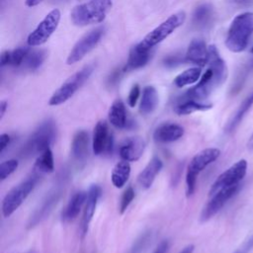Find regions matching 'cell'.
Listing matches in <instances>:
<instances>
[{"label": "cell", "instance_id": "cell-22", "mask_svg": "<svg viewBox=\"0 0 253 253\" xmlns=\"http://www.w3.org/2000/svg\"><path fill=\"white\" fill-rule=\"evenodd\" d=\"M109 122L116 128H126L128 119L126 116V110L124 102L121 99H117L113 102L108 113Z\"/></svg>", "mask_w": 253, "mask_h": 253}, {"label": "cell", "instance_id": "cell-45", "mask_svg": "<svg viewBox=\"0 0 253 253\" xmlns=\"http://www.w3.org/2000/svg\"><path fill=\"white\" fill-rule=\"evenodd\" d=\"M195 249V246L193 244H189L186 247H184L179 253H193Z\"/></svg>", "mask_w": 253, "mask_h": 253}, {"label": "cell", "instance_id": "cell-46", "mask_svg": "<svg viewBox=\"0 0 253 253\" xmlns=\"http://www.w3.org/2000/svg\"><path fill=\"white\" fill-rule=\"evenodd\" d=\"M229 2L233 3V4H237V5H244L247 4L249 2H251L252 0H228Z\"/></svg>", "mask_w": 253, "mask_h": 253}, {"label": "cell", "instance_id": "cell-14", "mask_svg": "<svg viewBox=\"0 0 253 253\" xmlns=\"http://www.w3.org/2000/svg\"><path fill=\"white\" fill-rule=\"evenodd\" d=\"M101 194H102V189L97 184L91 185L87 191V199H86V203L84 206L83 215H82V219H81V223H80L81 238H84L88 232L89 225L92 221V218H93L98 201L101 197Z\"/></svg>", "mask_w": 253, "mask_h": 253}, {"label": "cell", "instance_id": "cell-11", "mask_svg": "<svg viewBox=\"0 0 253 253\" xmlns=\"http://www.w3.org/2000/svg\"><path fill=\"white\" fill-rule=\"evenodd\" d=\"M246 171H247V161L245 159H241L235 162L228 169L223 171L212 183L209 192L210 197L223 188L240 184V182L243 180V178L246 175Z\"/></svg>", "mask_w": 253, "mask_h": 253}, {"label": "cell", "instance_id": "cell-37", "mask_svg": "<svg viewBox=\"0 0 253 253\" xmlns=\"http://www.w3.org/2000/svg\"><path fill=\"white\" fill-rule=\"evenodd\" d=\"M182 61H185V55L182 57L181 55L173 54V55H169L164 59V64L167 66H175L181 63Z\"/></svg>", "mask_w": 253, "mask_h": 253}, {"label": "cell", "instance_id": "cell-34", "mask_svg": "<svg viewBox=\"0 0 253 253\" xmlns=\"http://www.w3.org/2000/svg\"><path fill=\"white\" fill-rule=\"evenodd\" d=\"M134 196H135V193H134L133 188L131 186H128L125 190V192L123 193L122 198H121V202H120V212L122 214L126 211V209L128 208L129 204L134 199Z\"/></svg>", "mask_w": 253, "mask_h": 253}, {"label": "cell", "instance_id": "cell-5", "mask_svg": "<svg viewBox=\"0 0 253 253\" xmlns=\"http://www.w3.org/2000/svg\"><path fill=\"white\" fill-rule=\"evenodd\" d=\"M94 69H95V65L93 63H90L83 66L80 70L72 74L51 95V97L48 100V105L58 106L68 101L89 79V77L94 72Z\"/></svg>", "mask_w": 253, "mask_h": 253}, {"label": "cell", "instance_id": "cell-28", "mask_svg": "<svg viewBox=\"0 0 253 253\" xmlns=\"http://www.w3.org/2000/svg\"><path fill=\"white\" fill-rule=\"evenodd\" d=\"M130 175V164L126 160L119 161L113 168L111 174V180L113 185L121 189L125 186Z\"/></svg>", "mask_w": 253, "mask_h": 253}, {"label": "cell", "instance_id": "cell-4", "mask_svg": "<svg viewBox=\"0 0 253 253\" xmlns=\"http://www.w3.org/2000/svg\"><path fill=\"white\" fill-rule=\"evenodd\" d=\"M55 136V123L50 119L45 120L38 126V128L29 137V139L22 148L21 155L24 157H31L36 154H41L42 152L49 148Z\"/></svg>", "mask_w": 253, "mask_h": 253}, {"label": "cell", "instance_id": "cell-8", "mask_svg": "<svg viewBox=\"0 0 253 253\" xmlns=\"http://www.w3.org/2000/svg\"><path fill=\"white\" fill-rule=\"evenodd\" d=\"M38 182V177H30L15 187H13L4 197L2 201V214L4 217L11 216L25 202L28 196L33 192L36 184Z\"/></svg>", "mask_w": 253, "mask_h": 253}, {"label": "cell", "instance_id": "cell-21", "mask_svg": "<svg viewBox=\"0 0 253 253\" xmlns=\"http://www.w3.org/2000/svg\"><path fill=\"white\" fill-rule=\"evenodd\" d=\"M59 197H60V193L56 190L49 193V195L42 203L40 208L38 210H36L34 214L31 216L30 221H29V227H33V226L37 225L43 218H45L46 215H48V213L51 211L52 208L56 205L57 201L59 200Z\"/></svg>", "mask_w": 253, "mask_h": 253}, {"label": "cell", "instance_id": "cell-18", "mask_svg": "<svg viewBox=\"0 0 253 253\" xmlns=\"http://www.w3.org/2000/svg\"><path fill=\"white\" fill-rule=\"evenodd\" d=\"M162 167H163L162 160L157 156L152 157L150 161L147 163V165L143 168V170L137 176V182L139 186L145 190L149 189L152 186L155 180V177L161 171Z\"/></svg>", "mask_w": 253, "mask_h": 253}, {"label": "cell", "instance_id": "cell-40", "mask_svg": "<svg viewBox=\"0 0 253 253\" xmlns=\"http://www.w3.org/2000/svg\"><path fill=\"white\" fill-rule=\"evenodd\" d=\"M124 72H125V71H124V68L115 70V71L111 74V76H110V78H109V84H110V85H115V84L120 80V78H121V76H122V74H123Z\"/></svg>", "mask_w": 253, "mask_h": 253}, {"label": "cell", "instance_id": "cell-42", "mask_svg": "<svg viewBox=\"0 0 253 253\" xmlns=\"http://www.w3.org/2000/svg\"><path fill=\"white\" fill-rule=\"evenodd\" d=\"M169 249V243L167 240H164L159 243V245L156 247L153 253H167Z\"/></svg>", "mask_w": 253, "mask_h": 253}, {"label": "cell", "instance_id": "cell-7", "mask_svg": "<svg viewBox=\"0 0 253 253\" xmlns=\"http://www.w3.org/2000/svg\"><path fill=\"white\" fill-rule=\"evenodd\" d=\"M220 155V150L215 147L206 148L198 152L190 161L186 172V195L190 197L194 194L199 174L210 164L215 161Z\"/></svg>", "mask_w": 253, "mask_h": 253}, {"label": "cell", "instance_id": "cell-27", "mask_svg": "<svg viewBox=\"0 0 253 253\" xmlns=\"http://www.w3.org/2000/svg\"><path fill=\"white\" fill-rule=\"evenodd\" d=\"M158 105V93L153 86H145L139 103V112L141 115L151 114Z\"/></svg>", "mask_w": 253, "mask_h": 253}, {"label": "cell", "instance_id": "cell-20", "mask_svg": "<svg viewBox=\"0 0 253 253\" xmlns=\"http://www.w3.org/2000/svg\"><path fill=\"white\" fill-rule=\"evenodd\" d=\"M151 54H152L151 50L141 49L140 47H138L136 43L129 50L126 64L125 65V67H123L124 71L127 72V71H132V70H136L143 67L149 61Z\"/></svg>", "mask_w": 253, "mask_h": 253}, {"label": "cell", "instance_id": "cell-12", "mask_svg": "<svg viewBox=\"0 0 253 253\" xmlns=\"http://www.w3.org/2000/svg\"><path fill=\"white\" fill-rule=\"evenodd\" d=\"M114 134L109 130L108 123L105 120L99 121L93 132L92 150L95 155L111 156L114 150Z\"/></svg>", "mask_w": 253, "mask_h": 253}, {"label": "cell", "instance_id": "cell-31", "mask_svg": "<svg viewBox=\"0 0 253 253\" xmlns=\"http://www.w3.org/2000/svg\"><path fill=\"white\" fill-rule=\"evenodd\" d=\"M46 55H47V52L45 49L30 50V52L27 55L22 66L25 69H28L31 71L37 70L42 64V62L45 60Z\"/></svg>", "mask_w": 253, "mask_h": 253}, {"label": "cell", "instance_id": "cell-26", "mask_svg": "<svg viewBox=\"0 0 253 253\" xmlns=\"http://www.w3.org/2000/svg\"><path fill=\"white\" fill-rule=\"evenodd\" d=\"M253 106V90L246 96V98L242 101V103L239 105L238 109L232 116V118L229 120L225 126L226 132H232L242 122L245 115L249 112L251 107Z\"/></svg>", "mask_w": 253, "mask_h": 253}, {"label": "cell", "instance_id": "cell-2", "mask_svg": "<svg viewBox=\"0 0 253 253\" xmlns=\"http://www.w3.org/2000/svg\"><path fill=\"white\" fill-rule=\"evenodd\" d=\"M253 36V13L243 12L233 18L228 28L225 45L235 53L246 49Z\"/></svg>", "mask_w": 253, "mask_h": 253}, {"label": "cell", "instance_id": "cell-9", "mask_svg": "<svg viewBox=\"0 0 253 253\" xmlns=\"http://www.w3.org/2000/svg\"><path fill=\"white\" fill-rule=\"evenodd\" d=\"M60 11L53 9L45 15V17L39 23L36 29L30 33L27 39L29 46H40L47 42L51 35L56 31L60 21Z\"/></svg>", "mask_w": 253, "mask_h": 253}, {"label": "cell", "instance_id": "cell-13", "mask_svg": "<svg viewBox=\"0 0 253 253\" xmlns=\"http://www.w3.org/2000/svg\"><path fill=\"white\" fill-rule=\"evenodd\" d=\"M241 185H235L227 188H223L211 196V200L204 207L201 213V221H207L215 215L223 206L240 190Z\"/></svg>", "mask_w": 253, "mask_h": 253}, {"label": "cell", "instance_id": "cell-39", "mask_svg": "<svg viewBox=\"0 0 253 253\" xmlns=\"http://www.w3.org/2000/svg\"><path fill=\"white\" fill-rule=\"evenodd\" d=\"M10 135L8 133H1L0 134V153L2 154L4 150L7 148V146L10 143Z\"/></svg>", "mask_w": 253, "mask_h": 253}, {"label": "cell", "instance_id": "cell-35", "mask_svg": "<svg viewBox=\"0 0 253 253\" xmlns=\"http://www.w3.org/2000/svg\"><path fill=\"white\" fill-rule=\"evenodd\" d=\"M148 237H149V234H143V235H141V236L135 241V243L132 244V246L128 249V251L126 252V253H139L141 250H143V247L145 246L146 242L148 241Z\"/></svg>", "mask_w": 253, "mask_h": 253}, {"label": "cell", "instance_id": "cell-3", "mask_svg": "<svg viewBox=\"0 0 253 253\" xmlns=\"http://www.w3.org/2000/svg\"><path fill=\"white\" fill-rule=\"evenodd\" d=\"M113 7L112 0H89L73 7L70 19L77 27L102 23Z\"/></svg>", "mask_w": 253, "mask_h": 253}, {"label": "cell", "instance_id": "cell-49", "mask_svg": "<svg viewBox=\"0 0 253 253\" xmlns=\"http://www.w3.org/2000/svg\"><path fill=\"white\" fill-rule=\"evenodd\" d=\"M250 52H251V53H252V54H253V46H252V47H251V49H250Z\"/></svg>", "mask_w": 253, "mask_h": 253}, {"label": "cell", "instance_id": "cell-41", "mask_svg": "<svg viewBox=\"0 0 253 253\" xmlns=\"http://www.w3.org/2000/svg\"><path fill=\"white\" fill-rule=\"evenodd\" d=\"M10 60H11V50L2 51L0 55V65L2 67L6 65H10Z\"/></svg>", "mask_w": 253, "mask_h": 253}, {"label": "cell", "instance_id": "cell-17", "mask_svg": "<svg viewBox=\"0 0 253 253\" xmlns=\"http://www.w3.org/2000/svg\"><path fill=\"white\" fill-rule=\"evenodd\" d=\"M184 127L175 123H163L159 125L154 132L153 139L157 143H169L180 139L184 135Z\"/></svg>", "mask_w": 253, "mask_h": 253}, {"label": "cell", "instance_id": "cell-25", "mask_svg": "<svg viewBox=\"0 0 253 253\" xmlns=\"http://www.w3.org/2000/svg\"><path fill=\"white\" fill-rule=\"evenodd\" d=\"M213 16H214V10L212 5L210 3H204L199 5L195 9L193 13L192 21L195 27L199 29H205L211 24L213 20Z\"/></svg>", "mask_w": 253, "mask_h": 253}, {"label": "cell", "instance_id": "cell-24", "mask_svg": "<svg viewBox=\"0 0 253 253\" xmlns=\"http://www.w3.org/2000/svg\"><path fill=\"white\" fill-rule=\"evenodd\" d=\"M212 104L206 103V102H200L193 99H188L184 97H180V99L177 101V104L174 107V112L179 115H189L197 111H207L211 109Z\"/></svg>", "mask_w": 253, "mask_h": 253}, {"label": "cell", "instance_id": "cell-38", "mask_svg": "<svg viewBox=\"0 0 253 253\" xmlns=\"http://www.w3.org/2000/svg\"><path fill=\"white\" fill-rule=\"evenodd\" d=\"M253 248V235L248 237L235 253H249Z\"/></svg>", "mask_w": 253, "mask_h": 253}, {"label": "cell", "instance_id": "cell-23", "mask_svg": "<svg viewBox=\"0 0 253 253\" xmlns=\"http://www.w3.org/2000/svg\"><path fill=\"white\" fill-rule=\"evenodd\" d=\"M89 150V134L84 129L78 130L71 142V152L73 157L78 161H83L88 156Z\"/></svg>", "mask_w": 253, "mask_h": 253}, {"label": "cell", "instance_id": "cell-15", "mask_svg": "<svg viewBox=\"0 0 253 253\" xmlns=\"http://www.w3.org/2000/svg\"><path fill=\"white\" fill-rule=\"evenodd\" d=\"M144 148L145 141L141 136H130L121 141L119 154L123 160L137 161L142 156Z\"/></svg>", "mask_w": 253, "mask_h": 253}, {"label": "cell", "instance_id": "cell-29", "mask_svg": "<svg viewBox=\"0 0 253 253\" xmlns=\"http://www.w3.org/2000/svg\"><path fill=\"white\" fill-rule=\"evenodd\" d=\"M202 76L201 67H191L181 72L174 78V85L178 88L185 87L187 85L194 84L200 80Z\"/></svg>", "mask_w": 253, "mask_h": 253}, {"label": "cell", "instance_id": "cell-19", "mask_svg": "<svg viewBox=\"0 0 253 253\" xmlns=\"http://www.w3.org/2000/svg\"><path fill=\"white\" fill-rule=\"evenodd\" d=\"M87 199V192L79 191L72 195L68 201L66 207L61 212V218L63 221H71L77 217L82 208L85 206Z\"/></svg>", "mask_w": 253, "mask_h": 253}, {"label": "cell", "instance_id": "cell-47", "mask_svg": "<svg viewBox=\"0 0 253 253\" xmlns=\"http://www.w3.org/2000/svg\"><path fill=\"white\" fill-rule=\"evenodd\" d=\"M247 147L249 150H253V133L252 135L249 137L248 142H247Z\"/></svg>", "mask_w": 253, "mask_h": 253}, {"label": "cell", "instance_id": "cell-32", "mask_svg": "<svg viewBox=\"0 0 253 253\" xmlns=\"http://www.w3.org/2000/svg\"><path fill=\"white\" fill-rule=\"evenodd\" d=\"M31 48L29 46H19L11 50V60L10 65L13 67H20L23 65L27 55L29 54Z\"/></svg>", "mask_w": 253, "mask_h": 253}, {"label": "cell", "instance_id": "cell-43", "mask_svg": "<svg viewBox=\"0 0 253 253\" xmlns=\"http://www.w3.org/2000/svg\"><path fill=\"white\" fill-rule=\"evenodd\" d=\"M7 109H8V102L5 100L1 101V103H0V120L3 119Z\"/></svg>", "mask_w": 253, "mask_h": 253}, {"label": "cell", "instance_id": "cell-30", "mask_svg": "<svg viewBox=\"0 0 253 253\" xmlns=\"http://www.w3.org/2000/svg\"><path fill=\"white\" fill-rule=\"evenodd\" d=\"M35 169L41 173H51L54 170V159L50 148L38 155L35 162Z\"/></svg>", "mask_w": 253, "mask_h": 253}, {"label": "cell", "instance_id": "cell-16", "mask_svg": "<svg viewBox=\"0 0 253 253\" xmlns=\"http://www.w3.org/2000/svg\"><path fill=\"white\" fill-rule=\"evenodd\" d=\"M209 46L201 39L193 40L185 53V61L198 65L199 67L208 64Z\"/></svg>", "mask_w": 253, "mask_h": 253}, {"label": "cell", "instance_id": "cell-1", "mask_svg": "<svg viewBox=\"0 0 253 253\" xmlns=\"http://www.w3.org/2000/svg\"><path fill=\"white\" fill-rule=\"evenodd\" d=\"M209 68L198 83L182 95L184 98L205 102L209 96L227 78V66L214 44L209 45Z\"/></svg>", "mask_w": 253, "mask_h": 253}, {"label": "cell", "instance_id": "cell-48", "mask_svg": "<svg viewBox=\"0 0 253 253\" xmlns=\"http://www.w3.org/2000/svg\"><path fill=\"white\" fill-rule=\"evenodd\" d=\"M27 253H37V252L34 251V250H31V251H29V252H27Z\"/></svg>", "mask_w": 253, "mask_h": 253}, {"label": "cell", "instance_id": "cell-36", "mask_svg": "<svg viewBox=\"0 0 253 253\" xmlns=\"http://www.w3.org/2000/svg\"><path fill=\"white\" fill-rule=\"evenodd\" d=\"M139 95H140V88H139V85L138 84H134L129 93H128V97H127V104L129 107L133 108L136 103H137V100L139 98Z\"/></svg>", "mask_w": 253, "mask_h": 253}, {"label": "cell", "instance_id": "cell-33", "mask_svg": "<svg viewBox=\"0 0 253 253\" xmlns=\"http://www.w3.org/2000/svg\"><path fill=\"white\" fill-rule=\"evenodd\" d=\"M19 166V162L16 159H9L3 161L0 164V180L4 181L8 178L12 173H14Z\"/></svg>", "mask_w": 253, "mask_h": 253}, {"label": "cell", "instance_id": "cell-10", "mask_svg": "<svg viewBox=\"0 0 253 253\" xmlns=\"http://www.w3.org/2000/svg\"><path fill=\"white\" fill-rule=\"evenodd\" d=\"M105 34L104 27H98L89 33L85 34L72 47L67 58L66 64L71 65L78 61H80L87 53H89L92 49H94L98 43L101 42L103 36Z\"/></svg>", "mask_w": 253, "mask_h": 253}, {"label": "cell", "instance_id": "cell-6", "mask_svg": "<svg viewBox=\"0 0 253 253\" xmlns=\"http://www.w3.org/2000/svg\"><path fill=\"white\" fill-rule=\"evenodd\" d=\"M185 21L186 13L184 11H179L172 14L151 32H149L143 38V40L137 43L138 47L144 50H152L155 45L166 40L174 31L181 27Z\"/></svg>", "mask_w": 253, "mask_h": 253}, {"label": "cell", "instance_id": "cell-44", "mask_svg": "<svg viewBox=\"0 0 253 253\" xmlns=\"http://www.w3.org/2000/svg\"><path fill=\"white\" fill-rule=\"evenodd\" d=\"M42 1H43V0H25V5H26L27 7L32 8V7H35V6L39 5V4L42 3Z\"/></svg>", "mask_w": 253, "mask_h": 253}]
</instances>
